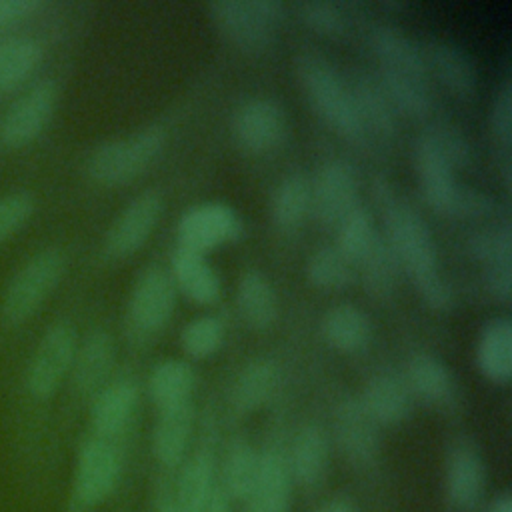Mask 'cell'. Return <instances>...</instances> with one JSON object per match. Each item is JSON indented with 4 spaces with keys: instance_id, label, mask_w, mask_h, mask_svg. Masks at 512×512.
<instances>
[{
    "instance_id": "cell-29",
    "label": "cell",
    "mask_w": 512,
    "mask_h": 512,
    "mask_svg": "<svg viewBox=\"0 0 512 512\" xmlns=\"http://www.w3.org/2000/svg\"><path fill=\"white\" fill-rule=\"evenodd\" d=\"M236 306L242 320L254 330H266L278 318L276 290L260 270H246L238 278Z\"/></svg>"
},
{
    "instance_id": "cell-43",
    "label": "cell",
    "mask_w": 512,
    "mask_h": 512,
    "mask_svg": "<svg viewBox=\"0 0 512 512\" xmlns=\"http://www.w3.org/2000/svg\"><path fill=\"white\" fill-rule=\"evenodd\" d=\"M224 342V324L218 316L202 314L184 324L180 330V346L186 356L204 360L218 352Z\"/></svg>"
},
{
    "instance_id": "cell-2",
    "label": "cell",
    "mask_w": 512,
    "mask_h": 512,
    "mask_svg": "<svg viewBox=\"0 0 512 512\" xmlns=\"http://www.w3.org/2000/svg\"><path fill=\"white\" fill-rule=\"evenodd\" d=\"M384 222V240L394 252L402 272H406L412 284H420L440 274L438 252L428 230V224L402 198L394 196L380 206Z\"/></svg>"
},
{
    "instance_id": "cell-53",
    "label": "cell",
    "mask_w": 512,
    "mask_h": 512,
    "mask_svg": "<svg viewBox=\"0 0 512 512\" xmlns=\"http://www.w3.org/2000/svg\"><path fill=\"white\" fill-rule=\"evenodd\" d=\"M160 512H182V510L178 508V504H176V502H168Z\"/></svg>"
},
{
    "instance_id": "cell-8",
    "label": "cell",
    "mask_w": 512,
    "mask_h": 512,
    "mask_svg": "<svg viewBox=\"0 0 512 512\" xmlns=\"http://www.w3.org/2000/svg\"><path fill=\"white\" fill-rule=\"evenodd\" d=\"M242 220L238 212L220 200L200 202L190 206L176 224V240L180 248L208 254L210 250L238 240Z\"/></svg>"
},
{
    "instance_id": "cell-33",
    "label": "cell",
    "mask_w": 512,
    "mask_h": 512,
    "mask_svg": "<svg viewBox=\"0 0 512 512\" xmlns=\"http://www.w3.org/2000/svg\"><path fill=\"white\" fill-rule=\"evenodd\" d=\"M196 384V372L190 362L180 358H166L158 362L148 378V392L156 408H168L190 402Z\"/></svg>"
},
{
    "instance_id": "cell-17",
    "label": "cell",
    "mask_w": 512,
    "mask_h": 512,
    "mask_svg": "<svg viewBox=\"0 0 512 512\" xmlns=\"http://www.w3.org/2000/svg\"><path fill=\"white\" fill-rule=\"evenodd\" d=\"M348 84L366 138L372 136L384 142L392 140L396 136V110L378 76L370 72H356Z\"/></svg>"
},
{
    "instance_id": "cell-47",
    "label": "cell",
    "mask_w": 512,
    "mask_h": 512,
    "mask_svg": "<svg viewBox=\"0 0 512 512\" xmlns=\"http://www.w3.org/2000/svg\"><path fill=\"white\" fill-rule=\"evenodd\" d=\"M36 200L30 192L18 190L0 196V244L14 236L34 214Z\"/></svg>"
},
{
    "instance_id": "cell-36",
    "label": "cell",
    "mask_w": 512,
    "mask_h": 512,
    "mask_svg": "<svg viewBox=\"0 0 512 512\" xmlns=\"http://www.w3.org/2000/svg\"><path fill=\"white\" fill-rule=\"evenodd\" d=\"M42 46L28 36H16L0 42V90L20 86L40 64Z\"/></svg>"
},
{
    "instance_id": "cell-34",
    "label": "cell",
    "mask_w": 512,
    "mask_h": 512,
    "mask_svg": "<svg viewBox=\"0 0 512 512\" xmlns=\"http://www.w3.org/2000/svg\"><path fill=\"white\" fill-rule=\"evenodd\" d=\"M278 384V368L268 358L248 362L238 374L232 388V404L236 412L248 414L264 406Z\"/></svg>"
},
{
    "instance_id": "cell-51",
    "label": "cell",
    "mask_w": 512,
    "mask_h": 512,
    "mask_svg": "<svg viewBox=\"0 0 512 512\" xmlns=\"http://www.w3.org/2000/svg\"><path fill=\"white\" fill-rule=\"evenodd\" d=\"M316 512H358V508L352 502L340 498V500H332V502L320 506Z\"/></svg>"
},
{
    "instance_id": "cell-42",
    "label": "cell",
    "mask_w": 512,
    "mask_h": 512,
    "mask_svg": "<svg viewBox=\"0 0 512 512\" xmlns=\"http://www.w3.org/2000/svg\"><path fill=\"white\" fill-rule=\"evenodd\" d=\"M490 128L492 136L498 144V154H500V172L506 188H510L512 180V156H510V146H512V86L508 80L500 84V88L494 94L492 100V110H490Z\"/></svg>"
},
{
    "instance_id": "cell-5",
    "label": "cell",
    "mask_w": 512,
    "mask_h": 512,
    "mask_svg": "<svg viewBox=\"0 0 512 512\" xmlns=\"http://www.w3.org/2000/svg\"><path fill=\"white\" fill-rule=\"evenodd\" d=\"M66 270V258L58 248L36 252L10 280L2 298V312L10 322H24L34 316Z\"/></svg>"
},
{
    "instance_id": "cell-32",
    "label": "cell",
    "mask_w": 512,
    "mask_h": 512,
    "mask_svg": "<svg viewBox=\"0 0 512 512\" xmlns=\"http://www.w3.org/2000/svg\"><path fill=\"white\" fill-rule=\"evenodd\" d=\"M378 80L392 102L396 114H404L410 118H424L432 108V92H430V78L412 72H398V70H382Z\"/></svg>"
},
{
    "instance_id": "cell-23",
    "label": "cell",
    "mask_w": 512,
    "mask_h": 512,
    "mask_svg": "<svg viewBox=\"0 0 512 512\" xmlns=\"http://www.w3.org/2000/svg\"><path fill=\"white\" fill-rule=\"evenodd\" d=\"M484 490V462L478 450L460 442L450 450L446 464V492L452 506L472 508Z\"/></svg>"
},
{
    "instance_id": "cell-22",
    "label": "cell",
    "mask_w": 512,
    "mask_h": 512,
    "mask_svg": "<svg viewBox=\"0 0 512 512\" xmlns=\"http://www.w3.org/2000/svg\"><path fill=\"white\" fill-rule=\"evenodd\" d=\"M476 366L494 384H506L512 376V322L496 316L484 322L476 342Z\"/></svg>"
},
{
    "instance_id": "cell-18",
    "label": "cell",
    "mask_w": 512,
    "mask_h": 512,
    "mask_svg": "<svg viewBox=\"0 0 512 512\" xmlns=\"http://www.w3.org/2000/svg\"><path fill=\"white\" fill-rule=\"evenodd\" d=\"M138 386L132 380H116L102 386L90 406V424L96 438L110 440L130 422L138 406Z\"/></svg>"
},
{
    "instance_id": "cell-27",
    "label": "cell",
    "mask_w": 512,
    "mask_h": 512,
    "mask_svg": "<svg viewBox=\"0 0 512 512\" xmlns=\"http://www.w3.org/2000/svg\"><path fill=\"white\" fill-rule=\"evenodd\" d=\"M248 500L250 512H288L290 468L282 454L274 450L260 454L258 478Z\"/></svg>"
},
{
    "instance_id": "cell-37",
    "label": "cell",
    "mask_w": 512,
    "mask_h": 512,
    "mask_svg": "<svg viewBox=\"0 0 512 512\" xmlns=\"http://www.w3.org/2000/svg\"><path fill=\"white\" fill-rule=\"evenodd\" d=\"M214 468L212 458L204 452L192 456L180 472L176 504L182 512H202L214 488Z\"/></svg>"
},
{
    "instance_id": "cell-7",
    "label": "cell",
    "mask_w": 512,
    "mask_h": 512,
    "mask_svg": "<svg viewBox=\"0 0 512 512\" xmlns=\"http://www.w3.org/2000/svg\"><path fill=\"white\" fill-rule=\"evenodd\" d=\"M120 456L110 440L90 438L80 446L72 478V510L84 512L102 504L118 484Z\"/></svg>"
},
{
    "instance_id": "cell-44",
    "label": "cell",
    "mask_w": 512,
    "mask_h": 512,
    "mask_svg": "<svg viewBox=\"0 0 512 512\" xmlns=\"http://www.w3.org/2000/svg\"><path fill=\"white\" fill-rule=\"evenodd\" d=\"M296 14L304 26L326 38H340L348 30L350 10L346 4L328 0H306L296 4Z\"/></svg>"
},
{
    "instance_id": "cell-1",
    "label": "cell",
    "mask_w": 512,
    "mask_h": 512,
    "mask_svg": "<svg viewBox=\"0 0 512 512\" xmlns=\"http://www.w3.org/2000/svg\"><path fill=\"white\" fill-rule=\"evenodd\" d=\"M298 80L316 114L342 138L360 144L366 140L362 130L350 84L322 56L304 52L296 58Z\"/></svg>"
},
{
    "instance_id": "cell-4",
    "label": "cell",
    "mask_w": 512,
    "mask_h": 512,
    "mask_svg": "<svg viewBox=\"0 0 512 512\" xmlns=\"http://www.w3.org/2000/svg\"><path fill=\"white\" fill-rule=\"evenodd\" d=\"M280 0H214L208 16L218 34L244 54H262L274 44L276 28L284 20Z\"/></svg>"
},
{
    "instance_id": "cell-13",
    "label": "cell",
    "mask_w": 512,
    "mask_h": 512,
    "mask_svg": "<svg viewBox=\"0 0 512 512\" xmlns=\"http://www.w3.org/2000/svg\"><path fill=\"white\" fill-rule=\"evenodd\" d=\"M230 132L244 152H268L276 148L286 134L284 108L268 96L248 98L234 110Z\"/></svg>"
},
{
    "instance_id": "cell-41",
    "label": "cell",
    "mask_w": 512,
    "mask_h": 512,
    "mask_svg": "<svg viewBox=\"0 0 512 512\" xmlns=\"http://www.w3.org/2000/svg\"><path fill=\"white\" fill-rule=\"evenodd\" d=\"M470 254L488 266L496 264H512V228L510 220L504 216L496 220V224L482 226L468 238Z\"/></svg>"
},
{
    "instance_id": "cell-14",
    "label": "cell",
    "mask_w": 512,
    "mask_h": 512,
    "mask_svg": "<svg viewBox=\"0 0 512 512\" xmlns=\"http://www.w3.org/2000/svg\"><path fill=\"white\" fill-rule=\"evenodd\" d=\"M428 78H434L456 98H472L478 86V68L470 52L444 38L420 42Z\"/></svg>"
},
{
    "instance_id": "cell-9",
    "label": "cell",
    "mask_w": 512,
    "mask_h": 512,
    "mask_svg": "<svg viewBox=\"0 0 512 512\" xmlns=\"http://www.w3.org/2000/svg\"><path fill=\"white\" fill-rule=\"evenodd\" d=\"M176 286L170 272L152 264L140 270L128 296V320L138 334L162 330L176 310Z\"/></svg>"
},
{
    "instance_id": "cell-31",
    "label": "cell",
    "mask_w": 512,
    "mask_h": 512,
    "mask_svg": "<svg viewBox=\"0 0 512 512\" xmlns=\"http://www.w3.org/2000/svg\"><path fill=\"white\" fill-rule=\"evenodd\" d=\"M328 436L318 424H306L298 430L290 452V476L302 486H316L328 468Z\"/></svg>"
},
{
    "instance_id": "cell-30",
    "label": "cell",
    "mask_w": 512,
    "mask_h": 512,
    "mask_svg": "<svg viewBox=\"0 0 512 512\" xmlns=\"http://www.w3.org/2000/svg\"><path fill=\"white\" fill-rule=\"evenodd\" d=\"M312 212V186L304 172L286 174L272 192L270 216L276 228L292 232Z\"/></svg>"
},
{
    "instance_id": "cell-25",
    "label": "cell",
    "mask_w": 512,
    "mask_h": 512,
    "mask_svg": "<svg viewBox=\"0 0 512 512\" xmlns=\"http://www.w3.org/2000/svg\"><path fill=\"white\" fill-rule=\"evenodd\" d=\"M322 338L338 352H358L372 338L370 316L350 302H340L328 308L320 320Z\"/></svg>"
},
{
    "instance_id": "cell-20",
    "label": "cell",
    "mask_w": 512,
    "mask_h": 512,
    "mask_svg": "<svg viewBox=\"0 0 512 512\" xmlns=\"http://www.w3.org/2000/svg\"><path fill=\"white\" fill-rule=\"evenodd\" d=\"M114 364V340L106 330H92L76 346L74 362L70 368L72 384L82 394H96Z\"/></svg>"
},
{
    "instance_id": "cell-48",
    "label": "cell",
    "mask_w": 512,
    "mask_h": 512,
    "mask_svg": "<svg viewBox=\"0 0 512 512\" xmlns=\"http://www.w3.org/2000/svg\"><path fill=\"white\" fill-rule=\"evenodd\" d=\"M486 290L500 302H508L512 296V264H496L484 268Z\"/></svg>"
},
{
    "instance_id": "cell-16",
    "label": "cell",
    "mask_w": 512,
    "mask_h": 512,
    "mask_svg": "<svg viewBox=\"0 0 512 512\" xmlns=\"http://www.w3.org/2000/svg\"><path fill=\"white\" fill-rule=\"evenodd\" d=\"M334 430L340 450L358 466L370 464L380 446L378 424L366 412L360 398H346L338 404L334 414Z\"/></svg>"
},
{
    "instance_id": "cell-35",
    "label": "cell",
    "mask_w": 512,
    "mask_h": 512,
    "mask_svg": "<svg viewBox=\"0 0 512 512\" xmlns=\"http://www.w3.org/2000/svg\"><path fill=\"white\" fill-rule=\"evenodd\" d=\"M356 264L360 266L366 294L374 300H388L394 296L402 268L382 236H378L374 246Z\"/></svg>"
},
{
    "instance_id": "cell-40",
    "label": "cell",
    "mask_w": 512,
    "mask_h": 512,
    "mask_svg": "<svg viewBox=\"0 0 512 512\" xmlns=\"http://www.w3.org/2000/svg\"><path fill=\"white\" fill-rule=\"evenodd\" d=\"M336 230V242L334 246L348 256L354 264L374 246L378 240V232L374 226V218L368 208L356 206L348 216H344Z\"/></svg>"
},
{
    "instance_id": "cell-3",
    "label": "cell",
    "mask_w": 512,
    "mask_h": 512,
    "mask_svg": "<svg viewBox=\"0 0 512 512\" xmlns=\"http://www.w3.org/2000/svg\"><path fill=\"white\" fill-rule=\"evenodd\" d=\"M162 126H144L132 134L100 142L86 158V174L100 186H122L136 180L162 152Z\"/></svg>"
},
{
    "instance_id": "cell-39",
    "label": "cell",
    "mask_w": 512,
    "mask_h": 512,
    "mask_svg": "<svg viewBox=\"0 0 512 512\" xmlns=\"http://www.w3.org/2000/svg\"><path fill=\"white\" fill-rule=\"evenodd\" d=\"M258 466L260 454L246 442H234L222 468L224 494L232 498H248L258 478Z\"/></svg>"
},
{
    "instance_id": "cell-28",
    "label": "cell",
    "mask_w": 512,
    "mask_h": 512,
    "mask_svg": "<svg viewBox=\"0 0 512 512\" xmlns=\"http://www.w3.org/2000/svg\"><path fill=\"white\" fill-rule=\"evenodd\" d=\"M404 382L412 396L426 404H448L454 396V380L450 368L430 352H416L410 356Z\"/></svg>"
},
{
    "instance_id": "cell-38",
    "label": "cell",
    "mask_w": 512,
    "mask_h": 512,
    "mask_svg": "<svg viewBox=\"0 0 512 512\" xmlns=\"http://www.w3.org/2000/svg\"><path fill=\"white\" fill-rule=\"evenodd\" d=\"M306 278L320 290H344L354 280V262L334 244L320 246L306 262Z\"/></svg>"
},
{
    "instance_id": "cell-11",
    "label": "cell",
    "mask_w": 512,
    "mask_h": 512,
    "mask_svg": "<svg viewBox=\"0 0 512 512\" xmlns=\"http://www.w3.org/2000/svg\"><path fill=\"white\" fill-rule=\"evenodd\" d=\"M58 104V86L42 80L18 96L0 118V140L8 148H22L48 126Z\"/></svg>"
},
{
    "instance_id": "cell-49",
    "label": "cell",
    "mask_w": 512,
    "mask_h": 512,
    "mask_svg": "<svg viewBox=\"0 0 512 512\" xmlns=\"http://www.w3.org/2000/svg\"><path fill=\"white\" fill-rule=\"evenodd\" d=\"M38 8V0H0V28L28 18Z\"/></svg>"
},
{
    "instance_id": "cell-45",
    "label": "cell",
    "mask_w": 512,
    "mask_h": 512,
    "mask_svg": "<svg viewBox=\"0 0 512 512\" xmlns=\"http://www.w3.org/2000/svg\"><path fill=\"white\" fill-rule=\"evenodd\" d=\"M424 130L432 136L434 144L446 156V160L450 162V166L454 170L466 168L470 164L472 144L460 126H456L454 122H448V120H436L430 126H426Z\"/></svg>"
},
{
    "instance_id": "cell-46",
    "label": "cell",
    "mask_w": 512,
    "mask_h": 512,
    "mask_svg": "<svg viewBox=\"0 0 512 512\" xmlns=\"http://www.w3.org/2000/svg\"><path fill=\"white\" fill-rule=\"evenodd\" d=\"M446 216L486 224L492 218H498V202L488 192H484L480 188L458 184V190L452 198V204H450Z\"/></svg>"
},
{
    "instance_id": "cell-10",
    "label": "cell",
    "mask_w": 512,
    "mask_h": 512,
    "mask_svg": "<svg viewBox=\"0 0 512 512\" xmlns=\"http://www.w3.org/2000/svg\"><path fill=\"white\" fill-rule=\"evenodd\" d=\"M310 186L312 214L320 224L328 228H336L344 216L360 206L358 172L350 162L342 158L326 160L310 180Z\"/></svg>"
},
{
    "instance_id": "cell-6",
    "label": "cell",
    "mask_w": 512,
    "mask_h": 512,
    "mask_svg": "<svg viewBox=\"0 0 512 512\" xmlns=\"http://www.w3.org/2000/svg\"><path fill=\"white\" fill-rule=\"evenodd\" d=\"M78 346L76 330L70 322L58 320L40 336L26 368V394L36 402H48L70 374Z\"/></svg>"
},
{
    "instance_id": "cell-15",
    "label": "cell",
    "mask_w": 512,
    "mask_h": 512,
    "mask_svg": "<svg viewBox=\"0 0 512 512\" xmlns=\"http://www.w3.org/2000/svg\"><path fill=\"white\" fill-rule=\"evenodd\" d=\"M412 158H414L416 176H418L420 190L426 204L432 210L446 214L458 190V182L454 176V168L450 166L446 156L438 150V146L434 144L432 136L426 130H422L416 136Z\"/></svg>"
},
{
    "instance_id": "cell-19",
    "label": "cell",
    "mask_w": 512,
    "mask_h": 512,
    "mask_svg": "<svg viewBox=\"0 0 512 512\" xmlns=\"http://www.w3.org/2000/svg\"><path fill=\"white\" fill-rule=\"evenodd\" d=\"M170 278L176 292H182L196 304L208 306L220 298V276L204 254L176 246L170 262Z\"/></svg>"
},
{
    "instance_id": "cell-21",
    "label": "cell",
    "mask_w": 512,
    "mask_h": 512,
    "mask_svg": "<svg viewBox=\"0 0 512 512\" xmlns=\"http://www.w3.org/2000/svg\"><path fill=\"white\" fill-rule=\"evenodd\" d=\"M360 402L378 426H394L410 416L414 396L404 378L396 374H378L366 382Z\"/></svg>"
},
{
    "instance_id": "cell-12",
    "label": "cell",
    "mask_w": 512,
    "mask_h": 512,
    "mask_svg": "<svg viewBox=\"0 0 512 512\" xmlns=\"http://www.w3.org/2000/svg\"><path fill=\"white\" fill-rule=\"evenodd\" d=\"M164 210V200L156 190L134 196L112 220L104 236V252L110 258H128L138 252L154 232Z\"/></svg>"
},
{
    "instance_id": "cell-52",
    "label": "cell",
    "mask_w": 512,
    "mask_h": 512,
    "mask_svg": "<svg viewBox=\"0 0 512 512\" xmlns=\"http://www.w3.org/2000/svg\"><path fill=\"white\" fill-rule=\"evenodd\" d=\"M490 512H512V500H510L508 496H500V498L492 504Z\"/></svg>"
},
{
    "instance_id": "cell-50",
    "label": "cell",
    "mask_w": 512,
    "mask_h": 512,
    "mask_svg": "<svg viewBox=\"0 0 512 512\" xmlns=\"http://www.w3.org/2000/svg\"><path fill=\"white\" fill-rule=\"evenodd\" d=\"M202 512H230V504H228V498L222 490H216L212 492V496L208 498L206 506Z\"/></svg>"
},
{
    "instance_id": "cell-24",
    "label": "cell",
    "mask_w": 512,
    "mask_h": 512,
    "mask_svg": "<svg viewBox=\"0 0 512 512\" xmlns=\"http://www.w3.org/2000/svg\"><path fill=\"white\" fill-rule=\"evenodd\" d=\"M194 424V408L190 402L160 408L154 430L152 450L158 462L164 466H176L182 462Z\"/></svg>"
},
{
    "instance_id": "cell-26",
    "label": "cell",
    "mask_w": 512,
    "mask_h": 512,
    "mask_svg": "<svg viewBox=\"0 0 512 512\" xmlns=\"http://www.w3.org/2000/svg\"><path fill=\"white\" fill-rule=\"evenodd\" d=\"M370 46L382 70H398L428 76L420 42L394 24H378L370 30Z\"/></svg>"
}]
</instances>
